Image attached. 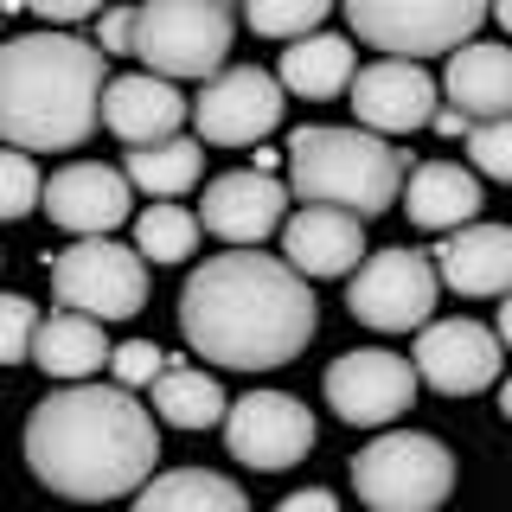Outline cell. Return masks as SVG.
I'll list each match as a JSON object with an SVG mask.
<instances>
[{
    "instance_id": "17",
    "label": "cell",
    "mask_w": 512,
    "mask_h": 512,
    "mask_svg": "<svg viewBox=\"0 0 512 512\" xmlns=\"http://www.w3.org/2000/svg\"><path fill=\"white\" fill-rule=\"evenodd\" d=\"M429 263H436V282L455 288V295L468 301H493L512 288V231L506 224H455V231H442V244L429 250Z\"/></svg>"
},
{
    "instance_id": "33",
    "label": "cell",
    "mask_w": 512,
    "mask_h": 512,
    "mask_svg": "<svg viewBox=\"0 0 512 512\" xmlns=\"http://www.w3.org/2000/svg\"><path fill=\"white\" fill-rule=\"evenodd\" d=\"M13 7L39 13L45 26H77V20H96V13H103L109 0H13Z\"/></svg>"
},
{
    "instance_id": "25",
    "label": "cell",
    "mask_w": 512,
    "mask_h": 512,
    "mask_svg": "<svg viewBox=\"0 0 512 512\" xmlns=\"http://www.w3.org/2000/svg\"><path fill=\"white\" fill-rule=\"evenodd\" d=\"M205 173V148L186 135H160V141H141V148H128V167L122 180L135 192H148V199H180V192L199 186Z\"/></svg>"
},
{
    "instance_id": "12",
    "label": "cell",
    "mask_w": 512,
    "mask_h": 512,
    "mask_svg": "<svg viewBox=\"0 0 512 512\" xmlns=\"http://www.w3.org/2000/svg\"><path fill=\"white\" fill-rule=\"evenodd\" d=\"M416 404V365L384 346L340 352L327 365V410L352 429H384Z\"/></svg>"
},
{
    "instance_id": "23",
    "label": "cell",
    "mask_w": 512,
    "mask_h": 512,
    "mask_svg": "<svg viewBox=\"0 0 512 512\" xmlns=\"http://www.w3.org/2000/svg\"><path fill=\"white\" fill-rule=\"evenodd\" d=\"M352 45L340 32H301V39H288L282 52V90L308 96V103H327V96H346V77H352Z\"/></svg>"
},
{
    "instance_id": "35",
    "label": "cell",
    "mask_w": 512,
    "mask_h": 512,
    "mask_svg": "<svg viewBox=\"0 0 512 512\" xmlns=\"http://www.w3.org/2000/svg\"><path fill=\"white\" fill-rule=\"evenodd\" d=\"M340 506V493H327V487H308V493H288L282 512H333Z\"/></svg>"
},
{
    "instance_id": "15",
    "label": "cell",
    "mask_w": 512,
    "mask_h": 512,
    "mask_svg": "<svg viewBox=\"0 0 512 512\" xmlns=\"http://www.w3.org/2000/svg\"><path fill=\"white\" fill-rule=\"evenodd\" d=\"M39 212H52V224L71 231V237H96V231L128 224L135 186H128L116 167H103V160H71V167H58L52 180L39 186Z\"/></svg>"
},
{
    "instance_id": "16",
    "label": "cell",
    "mask_w": 512,
    "mask_h": 512,
    "mask_svg": "<svg viewBox=\"0 0 512 512\" xmlns=\"http://www.w3.org/2000/svg\"><path fill=\"white\" fill-rule=\"evenodd\" d=\"M282 218H288V186L269 167H237L205 186L199 231L224 237V244H263L282 231Z\"/></svg>"
},
{
    "instance_id": "24",
    "label": "cell",
    "mask_w": 512,
    "mask_h": 512,
    "mask_svg": "<svg viewBox=\"0 0 512 512\" xmlns=\"http://www.w3.org/2000/svg\"><path fill=\"white\" fill-rule=\"evenodd\" d=\"M154 384V423L167 429H212L224 416V391L205 365H186V359H160Z\"/></svg>"
},
{
    "instance_id": "14",
    "label": "cell",
    "mask_w": 512,
    "mask_h": 512,
    "mask_svg": "<svg viewBox=\"0 0 512 512\" xmlns=\"http://www.w3.org/2000/svg\"><path fill=\"white\" fill-rule=\"evenodd\" d=\"M352 116L372 135H416L429 128V109H436V77L416 58H378V64H352L346 77Z\"/></svg>"
},
{
    "instance_id": "22",
    "label": "cell",
    "mask_w": 512,
    "mask_h": 512,
    "mask_svg": "<svg viewBox=\"0 0 512 512\" xmlns=\"http://www.w3.org/2000/svg\"><path fill=\"white\" fill-rule=\"evenodd\" d=\"M26 365H39L45 378H58V384H71V378H96L109 365V340H103V320L96 314H77V308H64L52 320H39L32 327V352H26Z\"/></svg>"
},
{
    "instance_id": "29",
    "label": "cell",
    "mask_w": 512,
    "mask_h": 512,
    "mask_svg": "<svg viewBox=\"0 0 512 512\" xmlns=\"http://www.w3.org/2000/svg\"><path fill=\"white\" fill-rule=\"evenodd\" d=\"M39 186H45V180H39V167H32V154L0 141V224L39 212Z\"/></svg>"
},
{
    "instance_id": "28",
    "label": "cell",
    "mask_w": 512,
    "mask_h": 512,
    "mask_svg": "<svg viewBox=\"0 0 512 512\" xmlns=\"http://www.w3.org/2000/svg\"><path fill=\"white\" fill-rule=\"evenodd\" d=\"M333 13V0H244V26L256 39H301Z\"/></svg>"
},
{
    "instance_id": "2",
    "label": "cell",
    "mask_w": 512,
    "mask_h": 512,
    "mask_svg": "<svg viewBox=\"0 0 512 512\" xmlns=\"http://www.w3.org/2000/svg\"><path fill=\"white\" fill-rule=\"evenodd\" d=\"M26 461L32 480L64 500H128L160 461L154 410H141L128 384L71 378L32 410Z\"/></svg>"
},
{
    "instance_id": "27",
    "label": "cell",
    "mask_w": 512,
    "mask_h": 512,
    "mask_svg": "<svg viewBox=\"0 0 512 512\" xmlns=\"http://www.w3.org/2000/svg\"><path fill=\"white\" fill-rule=\"evenodd\" d=\"M199 212H186V205H148V212L135 218V250L148 256V263H186L192 250H199Z\"/></svg>"
},
{
    "instance_id": "10",
    "label": "cell",
    "mask_w": 512,
    "mask_h": 512,
    "mask_svg": "<svg viewBox=\"0 0 512 512\" xmlns=\"http://www.w3.org/2000/svg\"><path fill=\"white\" fill-rule=\"evenodd\" d=\"M282 84L256 64H218L212 77H199V96L186 103V116L199 122V135L212 148H256L263 135L282 128Z\"/></svg>"
},
{
    "instance_id": "20",
    "label": "cell",
    "mask_w": 512,
    "mask_h": 512,
    "mask_svg": "<svg viewBox=\"0 0 512 512\" xmlns=\"http://www.w3.org/2000/svg\"><path fill=\"white\" fill-rule=\"evenodd\" d=\"M397 205L410 212L416 231H455L480 212V173H468L461 160H423L397 186Z\"/></svg>"
},
{
    "instance_id": "32",
    "label": "cell",
    "mask_w": 512,
    "mask_h": 512,
    "mask_svg": "<svg viewBox=\"0 0 512 512\" xmlns=\"http://www.w3.org/2000/svg\"><path fill=\"white\" fill-rule=\"evenodd\" d=\"M160 359H167V352L148 346V340H122V346H109V372H116V384H128V391H135V384H148V378L160 372Z\"/></svg>"
},
{
    "instance_id": "31",
    "label": "cell",
    "mask_w": 512,
    "mask_h": 512,
    "mask_svg": "<svg viewBox=\"0 0 512 512\" xmlns=\"http://www.w3.org/2000/svg\"><path fill=\"white\" fill-rule=\"evenodd\" d=\"M32 327H39V308L26 295H0V365H26Z\"/></svg>"
},
{
    "instance_id": "1",
    "label": "cell",
    "mask_w": 512,
    "mask_h": 512,
    "mask_svg": "<svg viewBox=\"0 0 512 512\" xmlns=\"http://www.w3.org/2000/svg\"><path fill=\"white\" fill-rule=\"evenodd\" d=\"M320 327L314 288L282 256H263L256 244H231L224 256H205L180 288V333L199 359L224 372H276L301 359Z\"/></svg>"
},
{
    "instance_id": "26",
    "label": "cell",
    "mask_w": 512,
    "mask_h": 512,
    "mask_svg": "<svg viewBox=\"0 0 512 512\" xmlns=\"http://www.w3.org/2000/svg\"><path fill=\"white\" fill-rule=\"evenodd\" d=\"M135 506L141 512H180V506H199V512H244V487L224 474H205V468H173V474H148L135 487Z\"/></svg>"
},
{
    "instance_id": "3",
    "label": "cell",
    "mask_w": 512,
    "mask_h": 512,
    "mask_svg": "<svg viewBox=\"0 0 512 512\" xmlns=\"http://www.w3.org/2000/svg\"><path fill=\"white\" fill-rule=\"evenodd\" d=\"M103 45L77 32H26L0 45V141L26 154H71L96 135Z\"/></svg>"
},
{
    "instance_id": "19",
    "label": "cell",
    "mask_w": 512,
    "mask_h": 512,
    "mask_svg": "<svg viewBox=\"0 0 512 512\" xmlns=\"http://www.w3.org/2000/svg\"><path fill=\"white\" fill-rule=\"evenodd\" d=\"M365 256V218L340 212V205H301L282 218V263L301 276H346Z\"/></svg>"
},
{
    "instance_id": "34",
    "label": "cell",
    "mask_w": 512,
    "mask_h": 512,
    "mask_svg": "<svg viewBox=\"0 0 512 512\" xmlns=\"http://www.w3.org/2000/svg\"><path fill=\"white\" fill-rule=\"evenodd\" d=\"M128 32H135V7H103L96 13V45H103V58L128 52Z\"/></svg>"
},
{
    "instance_id": "36",
    "label": "cell",
    "mask_w": 512,
    "mask_h": 512,
    "mask_svg": "<svg viewBox=\"0 0 512 512\" xmlns=\"http://www.w3.org/2000/svg\"><path fill=\"white\" fill-rule=\"evenodd\" d=\"M224 7H231V0H224Z\"/></svg>"
},
{
    "instance_id": "18",
    "label": "cell",
    "mask_w": 512,
    "mask_h": 512,
    "mask_svg": "<svg viewBox=\"0 0 512 512\" xmlns=\"http://www.w3.org/2000/svg\"><path fill=\"white\" fill-rule=\"evenodd\" d=\"M96 122L109 135H122L128 148L160 135H180L186 128V96L173 90V77L135 71V77H103V103H96Z\"/></svg>"
},
{
    "instance_id": "9",
    "label": "cell",
    "mask_w": 512,
    "mask_h": 512,
    "mask_svg": "<svg viewBox=\"0 0 512 512\" xmlns=\"http://www.w3.org/2000/svg\"><path fill=\"white\" fill-rule=\"evenodd\" d=\"M346 276H352L346 282L352 320H365V327H378V333L423 327V320L436 314V295H442L436 263L416 256V250H378V256H365V263H352Z\"/></svg>"
},
{
    "instance_id": "7",
    "label": "cell",
    "mask_w": 512,
    "mask_h": 512,
    "mask_svg": "<svg viewBox=\"0 0 512 512\" xmlns=\"http://www.w3.org/2000/svg\"><path fill=\"white\" fill-rule=\"evenodd\" d=\"M52 295L58 308L96 314V320H128L148 308V256L109 244V231L77 237L71 250L52 256Z\"/></svg>"
},
{
    "instance_id": "13",
    "label": "cell",
    "mask_w": 512,
    "mask_h": 512,
    "mask_svg": "<svg viewBox=\"0 0 512 512\" xmlns=\"http://www.w3.org/2000/svg\"><path fill=\"white\" fill-rule=\"evenodd\" d=\"M410 365H416V384H429V391L474 397V391H487V384H500L506 352H500V333L493 327L455 314V320H423Z\"/></svg>"
},
{
    "instance_id": "8",
    "label": "cell",
    "mask_w": 512,
    "mask_h": 512,
    "mask_svg": "<svg viewBox=\"0 0 512 512\" xmlns=\"http://www.w3.org/2000/svg\"><path fill=\"white\" fill-rule=\"evenodd\" d=\"M352 32L384 58L455 52L487 20V0H340Z\"/></svg>"
},
{
    "instance_id": "4",
    "label": "cell",
    "mask_w": 512,
    "mask_h": 512,
    "mask_svg": "<svg viewBox=\"0 0 512 512\" xmlns=\"http://www.w3.org/2000/svg\"><path fill=\"white\" fill-rule=\"evenodd\" d=\"M288 199L308 205H340V212L378 218L397 205V186H404V154L391 148L372 128H333V122H308L288 135Z\"/></svg>"
},
{
    "instance_id": "21",
    "label": "cell",
    "mask_w": 512,
    "mask_h": 512,
    "mask_svg": "<svg viewBox=\"0 0 512 512\" xmlns=\"http://www.w3.org/2000/svg\"><path fill=\"white\" fill-rule=\"evenodd\" d=\"M442 90L455 96V109L468 122H487V116H512V52L506 45H480V39H461L448 52V77Z\"/></svg>"
},
{
    "instance_id": "6",
    "label": "cell",
    "mask_w": 512,
    "mask_h": 512,
    "mask_svg": "<svg viewBox=\"0 0 512 512\" xmlns=\"http://www.w3.org/2000/svg\"><path fill=\"white\" fill-rule=\"evenodd\" d=\"M455 487V455L423 429H384L352 455V493L378 512H429Z\"/></svg>"
},
{
    "instance_id": "5",
    "label": "cell",
    "mask_w": 512,
    "mask_h": 512,
    "mask_svg": "<svg viewBox=\"0 0 512 512\" xmlns=\"http://www.w3.org/2000/svg\"><path fill=\"white\" fill-rule=\"evenodd\" d=\"M237 45V20L224 0H141L135 32H128V58H141L154 77H212Z\"/></svg>"
},
{
    "instance_id": "30",
    "label": "cell",
    "mask_w": 512,
    "mask_h": 512,
    "mask_svg": "<svg viewBox=\"0 0 512 512\" xmlns=\"http://www.w3.org/2000/svg\"><path fill=\"white\" fill-rule=\"evenodd\" d=\"M468 160L480 180H512V122L506 116L468 122Z\"/></svg>"
},
{
    "instance_id": "11",
    "label": "cell",
    "mask_w": 512,
    "mask_h": 512,
    "mask_svg": "<svg viewBox=\"0 0 512 512\" xmlns=\"http://www.w3.org/2000/svg\"><path fill=\"white\" fill-rule=\"evenodd\" d=\"M224 448L231 461H244L256 474H288L295 461H308L314 448V416L288 391H250L237 404H224Z\"/></svg>"
}]
</instances>
